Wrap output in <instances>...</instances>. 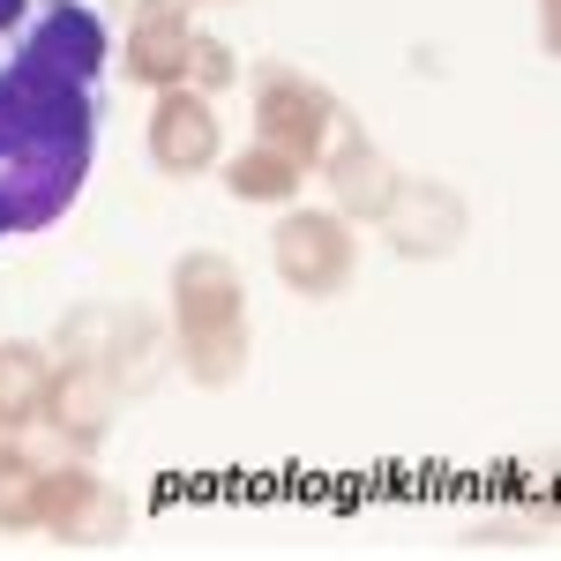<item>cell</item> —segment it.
<instances>
[{
  "instance_id": "cell-1",
  "label": "cell",
  "mask_w": 561,
  "mask_h": 561,
  "mask_svg": "<svg viewBox=\"0 0 561 561\" xmlns=\"http://www.w3.org/2000/svg\"><path fill=\"white\" fill-rule=\"evenodd\" d=\"M173 322L195 382L203 389L240 382V367H248V285H240L232 262L210 255V248L173 262Z\"/></svg>"
},
{
  "instance_id": "cell-2",
  "label": "cell",
  "mask_w": 561,
  "mask_h": 561,
  "mask_svg": "<svg viewBox=\"0 0 561 561\" xmlns=\"http://www.w3.org/2000/svg\"><path fill=\"white\" fill-rule=\"evenodd\" d=\"M345 128V105L330 98L322 83H307L293 68H270L255 83V135L270 150H285L293 165H322V150H330V135Z\"/></svg>"
},
{
  "instance_id": "cell-3",
  "label": "cell",
  "mask_w": 561,
  "mask_h": 561,
  "mask_svg": "<svg viewBox=\"0 0 561 561\" xmlns=\"http://www.w3.org/2000/svg\"><path fill=\"white\" fill-rule=\"evenodd\" d=\"M352 225L337 210H293L277 232H270V262H277V277L300 293V300H330V293H345L352 277Z\"/></svg>"
},
{
  "instance_id": "cell-4",
  "label": "cell",
  "mask_w": 561,
  "mask_h": 561,
  "mask_svg": "<svg viewBox=\"0 0 561 561\" xmlns=\"http://www.w3.org/2000/svg\"><path fill=\"white\" fill-rule=\"evenodd\" d=\"M150 158H158L173 180L210 173L217 165V113H210L203 90H187V83L158 90V105H150Z\"/></svg>"
},
{
  "instance_id": "cell-5",
  "label": "cell",
  "mask_w": 561,
  "mask_h": 561,
  "mask_svg": "<svg viewBox=\"0 0 561 561\" xmlns=\"http://www.w3.org/2000/svg\"><path fill=\"white\" fill-rule=\"evenodd\" d=\"M375 225H389L397 255H449L465 240V203L449 187H434V180H397V195H389V210Z\"/></svg>"
},
{
  "instance_id": "cell-6",
  "label": "cell",
  "mask_w": 561,
  "mask_h": 561,
  "mask_svg": "<svg viewBox=\"0 0 561 561\" xmlns=\"http://www.w3.org/2000/svg\"><path fill=\"white\" fill-rule=\"evenodd\" d=\"M322 173H330V195H337V217H382L389 195H397V173H389V158L367 142V135L337 128L330 135V150H322Z\"/></svg>"
},
{
  "instance_id": "cell-7",
  "label": "cell",
  "mask_w": 561,
  "mask_h": 561,
  "mask_svg": "<svg viewBox=\"0 0 561 561\" xmlns=\"http://www.w3.org/2000/svg\"><path fill=\"white\" fill-rule=\"evenodd\" d=\"M23 60H38L53 76H68V83H90L105 68V23L90 15L83 0H53L45 23L31 31V45H23Z\"/></svg>"
},
{
  "instance_id": "cell-8",
  "label": "cell",
  "mask_w": 561,
  "mask_h": 561,
  "mask_svg": "<svg viewBox=\"0 0 561 561\" xmlns=\"http://www.w3.org/2000/svg\"><path fill=\"white\" fill-rule=\"evenodd\" d=\"M187 8L195 0H142L135 8V31H128V76L150 90H173L187 76Z\"/></svg>"
},
{
  "instance_id": "cell-9",
  "label": "cell",
  "mask_w": 561,
  "mask_h": 561,
  "mask_svg": "<svg viewBox=\"0 0 561 561\" xmlns=\"http://www.w3.org/2000/svg\"><path fill=\"white\" fill-rule=\"evenodd\" d=\"M45 427L68 434L76 449H90L105 420H113V375L98 367V359H68V367H53V382H45Z\"/></svg>"
},
{
  "instance_id": "cell-10",
  "label": "cell",
  "mask_w": 561,
  "mask_h": 561,
  "mask_svg": "<svg viewBox=\"0 0 561 561\" xmlns=\"http://www.w3.org/2000/svg\"><path fill=\"white\" fill-rule=\"evenodd\" d=\"M121 517V502L98 486L90 472H45L38 479V531H60V539H98L105 524Z\"/></svg>"
},
{
  "instance_id": "cell-11",
  "label": "cell",
  "mask_w": 561,
  "mask_h": 561,
  "mask_svg": "<svg viewBox=\"0 0 561 561\" xmlns=\"http://www.w3.org/2000/svg\"><path fill=\"white\" fill-rule=\"evenodd\" d=\"M45 382H53V359L38 345H0V434L38 420Z\"/></svg>"
},
{
  "instance_id": "cell-12",
  "label": "cell",
  "mask_w": 561,
  "mask_h": 561,
  "mask_svg": "<svg viewBox=\"0 0 561 561\" xmlns=\"http://www.w3.org/2000/svg\"><path fill=\"white\" fill-rule=\"evenodd\" d=\"M225 187H232L240 203H285V195H300V165H293L285 150L255 142V150H240V158L225 165Z\"/></svg>"
},
{
  "instance_id": "cell-13",
  "label": "cell",
  "mask_w": 561,
  "mask_h": 561,
  "mask_svg": "<svg viewBox=\"0 0 561 561\" xmlns=\"http://www.w3.org/2000/svg\"><path fill=\"white\" fill-rule=\"evenodd\" d=\"M38 479L45 472L23 449L0 442V531H31V524H38Z\"/></svg>"
},
{
  "instance_id": "cell-14",
  "label": "cell",
  "mask_w": 561,
  "mask_h": 561,
  "mask_svg": "<svg viewBox=\"0 0 561 561\" xmlns=\"http://www.w3.org/2000/svg\"><path fill=\"white\" fill-rule=\"evenodd\" d=\"M232 76H240V60H232V45H225V38H187V76H180L187 90L210 98V90H225Z\"/></svg>"
},
{
  "instance_id": "cell-15",
  "label": "cell",
  "mask_w": 561,
  "mask_h": 561,
  "mask_svg": "<svg viewBox=\"0 0 561 561\" xmlns=\"http://www.w3.org/2000/svg\"><path fill=\"white\" fill-rule=\"evenodd\" d=\"M539 45L561 53V0H539Z\"/></svg>"
},
{
  "instance_id": "cell-16",
  "label": "cell",
  "mask_w": 561,
  "mask_h": 561,
  "mask_svg": "<svg viewBox=\"0 0 561 561\" xmlns=\"http://www.w3.org/2000/svg\"><path fill=\"white\" fill-rule=\"evenodd\" d=\"M23 23V0H0V31H15Z\"/></svg>"
},
{
  "instance_id": "cell-17",
  "label": "cell",
  "mask_w": 561,
  "mask_h": 561,
  "mask_svg": "<svg viewBox=\"0 0 561 561\" xmlns=\"http://www.w3.org/2000/svg\"><path fill=\"white\" fill-rule=\"evenodd\" d=\"M0 232H15V203H8V187H0Z\"/></svg>"
}]
</instances>
